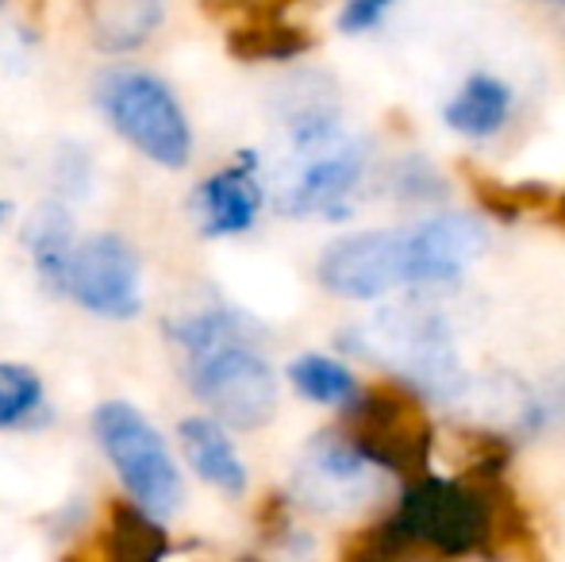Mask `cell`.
Returning a JSON list of instances; mask_svg holds the SVG:
<instances>
[{
  "instance_id": "1",
  "label": "cell",
  "mask_w": 565,
  "mask_h": 562,
  "mask_svg": "<svg viewBox=\"0 0 565 562\" xmlns=\"http://www.w3.org/2000/svg\"><path fill=\"white\" fill-rule=\"evenodd\" d=\"M185 354L189 390L224 427L254 432L277 413V374L258 351V328L235 308H201L170 324Z\"/></svg>"
},
{
  "instance_id": "2",
  "label": "cell",
  "mask_w": 565,
  "mask_h": 562,
  "mask_svg": "<svg viewBox=\"0 0 565 562\" xmlns=\"http://www.w3.org/2000/svg\"><path fill=\"white\" fill-rule=\"evenodd\" d=\"M393 517L435 559L497 555L515 528V509L512 501H504L500 486L439 474L408 481Z\"/></svg>"
},
{
  "instance_id": "3",
  "label": "cell",
  "mask_w": 565,
  "mask_h": 562,
  "mask_svg": "<svg viewBox=\"0 0 565 562\" xmlns=\"http://www.w3.org/2000/svg\"><path fill=\"white\" fill-rule=\"evenodd\" d=\"M342 343H350V351L365 354V359H377L419 397L458 405L469 390V374L461 370L447 316L427 300L381 308L370 324L354 328Z\"/></svg>"
},
{
  "instance_id": "4",
  "label": "cell",
  "mask_w": 565,
  "mask_h": 562,
  "mask_svg": "<svg viewBox=\"0 0 565 562\" xmlns=\"http://www.w3.org/2000/svg\"><path fill=\"white\" fill-rule=\"evenodd\" d=\"M97 105L113 131L162 170H185L193 162V128L162 77L135 66H116L97 82Z\"/></svg>"
},
{
  "instance_id": "5",
  "label": "cell",
  "mask_w": 565,
  "mask_h": 562,
  "mask_svg": "<svg viewBox=\"0 0 565 562\" xmlns=\"http://www.w3.org/2000/svg\"><path fill=\"white\" fill-rule=\"evenodd\" d=\"M93 432H97L100 450L108 455V463L139 509H147L158 520L181 509V497H185L181 470L166 447L162 432L139 409L127 401H105L93 413Z\"/></svg>"
},
{
  "instance_id": "6",
  "label": "cell",
  "mask_w": 565,
  "mask_h": 562,
  "mask_svg": "<svg viewBox=\"0 0 565 562\" xmlns=\"http://www.w3.org/2000/svg\"><path fill=\"white\" fill-rule=\"evenodd\" d=\"M342 432L385 474H401L408 481L431 474L435 427L419 405V393L408 385H381V390L358 393V401L347 409Z\"/></svg>"
},
{
  "instance_id": "7",
  "label": "cell",
  "mask_w": 565,
  "mask_h": 562,
  "mask_svg": "<svg viewBox=\"0 0 565 562\" xmlns=\"http://www.w3.org/2000/svg\"><path fill=\"white\" fill-rule=\"evenodd\" d=\"M62 297L105 320H135L142 312V263L124 235H89L70 258Z\"/></svg>"
},
{
  "instance_id": "8",
  "label": "cell",
  "mask_w": 565,
  "mask_h": 562,
  "mask_svg": "<svg viewBox=\"0 0 565 562\" xmlns=\"http://www.w3.org/2000/svg\"><path fill=\"white\" fill-rule=\"evenodd\" d=\"M316 278L342 300H377L408 285V227H373L342 235L316 263Z\"/></svg>"
},
{
  "instance_id": "9",
  "label": "cell",
  "mask_w": 565,
  "mask_h": 562,
  "mask_svg": "<svg viewBox=\"0 0 565 562\" xmlns=\"http://www.w3.org/2000/svg\"><path fill=\"white\" fill-rule=\"evenodd\" d=\"M385 470L373 466L342 432H320L297 463L292 489L316 512H358L381 497Z\"/></svg>"
},
{
  "instance_id": "10",
  "label": "cell",
  "mask_w": 565,
  "mask_h": 562,
  "mask_svg": "<svg viewBox=\"0 0 565 562\" xmlns=\"http://www.w3.org/2000/svg\"><path fill=\"white\" fill-rule=\"evenodd\" d=\"M370 150L362 139L342 136L331 147L292 155V170L277 189L285 216H350V197L365 178Z\"/></svg>"
},
{
  "instance_id": "11",
  "label": "cell",
  "mask_w": 565,
  "mask_h": 562,
  "mask_svg": "<svg viewBox=\"0 0 565 562\" xmlns=\"http://www.w3.org/2000/svg\"><path fill=\"white\" fill-rule=\"evenodd\" d=\"M489 232L469 212H431L408 224V274L412 289H447L484 255Z\"/></svg>"
},
{
  "instance_id": "12",
  "label": "cell",
  "mask_w": 565,
  "mask_h": 562,
  "mask_svg": "<svg viewBox=\"0 0 565 562\" xmlns=\"http://www.w3.org/2000/svg\"><path fill=\"white\" fill-rule=\"evenodd\" d=\"M262 201L266 193L258 181V158L243 155L193 189V220L209 240L243 235L258 220Z\"/></svg>"
},
{
  "instance_id": "13",
  "label": "cell",
  "mask_w": 565,
  "mask_h": 562,
  "mask_svg": "<svg viewBox=\"0 0 565 562\" xmlns=\"http://www.w3.org/2000/svg\"><path fill=\"white\" fill-rule=\"evenodd\" d=\"M515 113V89L497 74H469L443 105V124L461 139H492Z\"/></svg>"
},
{
  "instance_id": "14",
  "label": "cell",
  "mask_w": 565,
  "mask_h": 562,
  "mask_svg": "<svg viewBox=\"0 0 565 562\" xmlns=\"http://www.w3.org/2000/svg\"><path fill=\"white\" fill-rule=\"evenodd\" d=\"M178 439L189 466L196 470V478H204L227 497L246 494V466L238 458L235 443H231L227 427L216 416H189V421H181Z\"/></svg>"
},
{
  "instance_id": "15",
  "label": "cell",
  "mask_w": 565,
  "mask_h": 562,
  "mask_svg": "<svg viewBox=\"0 0 565 562\" xmlns=\"http://www.w3.org/2000/svg\"><path fill=\"white\" fill-rule=\"evenodd\" d=\"M77 243L82 240H77L74 216L62 204H43L23 224V247H28L43 285L54 293H62V282H66L70 258H74Z\"/></svg>"
},
{
  "instance_id": "16",
  "label": "cell",
  "mask_w": 565,
  "mask_h": 562,
  "mask_svg": "<svg viewBox=\"0 0 565 562\" xmlns=\"http://www.w3.org/2000/svg\"><path fill=\"white\" fill-rule=\"evenodd\" d=\"M162 23V0H93L89 31L93 43L108 54L142 46Z\"/></svg>"
},
{
  "instance_id": "17",
  "label": "cell",
  "mask_w": 565,
  "mask_h": 562,
  "mask_svg": "<svg viewBox=\"0 0 565 562\" xmlns=\"http://www.w3.org/2000/svg\"><path fill=\"white\" fill-rule=\"evenodd\" d=\"M108 562H162L170 543L158 524L139 505H113V524H108Z\"/></svg>"
},
{
  "instance_id": "18",
  "label": "cell",
  "mask_w": 565,
  "mask_h": 562,
  "mask_svg": "<svg viewBox=\"0 0 565 562\" xmlns=\"http://www.w3.org/2000/svg\"><path fill=\"white\" fill-rule=\"evenodd\" d=\"M289 382L305 401L331 409H350L358 401V393H362L347 362L328 359V354H300V359H292Z\"/></svg>"
},
{
  "instance_id": "19",
  "label": "cell",
  "mask_w": 565,
  "mask_h": 562,
  "mask_svg": "<svg viewBox=\"0 0 565 562\" xmlns=\"http://www.w3.org/2000/svg\"><path fill=\"white\" fill-rule=\"evenodd\" d=\"M43 409V382L23 362H0V432L23 427Z\"/></svg>"
},
{
  "instance_id": "20",
  "label": "cell",
  "mask_w": 565,
  "mask_h": 562,
  "mask_svg": "<svg viewBox=\"0 0 565 562\" xmlns=\"http://www.w3.org/2000/svg\"><path fill=\"white\" fill-rule=\"evenodd\" d=\"M231 51L246 62H285L308 51V39L289 23H254L231 35Z\"/></svg>"
},
{
  "instance_id": "21",
  "label": "cell",
  "mask_w": 565,
  "mask_h": 562,
  "mask_svg": "<svg viewBox=\"0 0 565 562\" xmlns=\"http://www.w3.org/2000/svg\"><path fill=\"white\" fill-rule=\"evenodd\" d=\"M388 189L401 204H439L447 201V185L443 173L435 170L427 158H401L388 170Z\"/></svg>"
},
{
  "instance_id": "22",
  "label": "cell",
  "mask_w": 565,
  "mask_h": 562,
  "mask_svg": "<svg viewBox=\"0 0 565 562\" xmlns=\"http://www.w3.org/2000/svg\"><path fill=\"white\" fill-rule=\"evenodd\" d=\"M396 0H342L339 31L342 35H365V31L381 28L385 15L393 12Z\"/></svg>"
},
{
  "instance_id": "23",
  "label": "cell",
  "mask_w": 565,
  "mask_h": 562,
  "mask_svg": "<svg viewBox=\"0 0 565 562\" xmlns=\"http://www.w3.org/2000/svg\"><path fill=\"white\" fill-rule=\"evenodd\" d=\"M562 432L565 427V370L546 382L543 393H535V409H531V432Z\"/></svg>"
},
{
  "instance_id": "24",
  "label": "cell",
  "mask_w": 565,
  "mask_h": 562,
  "mask_svg": "<svg viewBox=\"0 0 565 562\" xmlns=\"http://www.w3.org/2000/svg\"><path fill=\"white\" fill-rule=\"evenodd\" d=\"M8 220H12V204H8V201H0V227H4Z\"/></svg>"
},
{
  "instance_id": "25",
  "label": "cell",
  "mask_w": 565,
  "mask_h": 562,
  "mask_svg": "<svg viewBox=\"0 0 565 562\" xmlns=\"http://www.w3.org/2000/svg\"><path fill=\"white\" fill-rule=\"evenodd\" d=\"M546 4H565V0H546Z\"/></svg>"
},
{
  "instance_id": "26",
  "label": "cell",
  "mask_w": 565,
  "mask_h": 562,
  "mask_svg": "<svg viewBox=\"0 0 565 562\" xmlns=\"http://www.w3.org/2000/svg\"><path fill=\"white\" fill-rule=\"evenodd\" d=\"M0 8H4V0H0Z\"/></svg>"
},
{
  "instance_id": "27",
  "label": "cell",
  "mask_w": 565,
  "mask_h": 562,
  "mask_svg": "<svg viewBox=\"0 0 565 562\" xmlns=\"http://www.w3.org/2000/svg\"><path fill=\"white\" fill-rule=\"evenodd\" d=\"M562 8H565V4H562Z\"/></svg>"
}]
</instances>
